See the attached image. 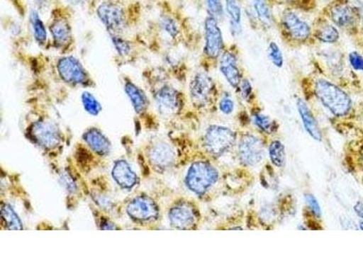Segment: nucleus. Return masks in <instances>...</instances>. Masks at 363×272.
<instances>
[{
    "label": "nucleus",
    "instance_id": "obj_34",
    "mask_svg": "<svg viewBox=\"0 0 363 272\" xmlns=\"http://www.w3.org/2000/svg\"><path fill=\"white\" fill-rule=\"evenodd\" d=\"M306 200L313 215L316 216L317 218H320V215H322V209H320V204L318 203L315 197H314L313 194L308 193L306 196Z\"/></svg>",
    "mask_w": 363,
    "mask_h": 272
},
{
    "label": "nucleus",
    "instance_id": "obj_9",
    "mask_svg": "<svg viewBox=\"0 0 363 272\" xmlns=\"http://www.w3.org/2000/svg\"><path fill=\"white\" fill-rule=\"evenodd\" d=\"M326 13L329 21L342 30H352L361 21L359 8L345 0L330 2L327 6Z\"/></svg>",
    "mask_w": 363,
    "mask_h": 272
},
{
    "label": "nucleus",
    "instance_id": "obj_22",
    "mask_svg": "<svg viewBox=\"0 0 363 272\" xmlns=\"http://www.w3.org/2000/svg\"><path fill=\"white\" fill-rule=\"evenodd\" d=\"M124 89L129 100L132 103L135 111L139 115L147 111L149 106V100L145 91L135 85L131 79H125L124 83Z\"/></svg>",
    "mask_w": 363,
    "mask_h": 272
},
{
    "label": "nucleus",
    "instance_id": "obj_38",
    "mask_svg": "<svg viewBox=\"0 0 363 272\" xmlns=\"http://www.w3.org/2000/svg\"><path fill=\"white\" fill-rule=\"evenodd\" d=\"M241 95L245 99L249 100L250 97L252 95V87L251 83L247 79H242L239 86Z\"/></svg>",
    "mask_w": 363,
    "mask_h": 272
},
{
    "label": "nucleus",
    "instance_id": "obj_8",
    "mask_svg": "<svg viewBox=\"0 0 363 272\" xmlns=\"http://www.w3.org/2000/svg\"><path fill=\"white\" fill-rule=\"evenodd\" d=\"M116 58L121 62L132 63L138 60L145 51L148 50L147 43L142 34L108 35Z\"/></svg>",
    "mask_w": 363,
    "mask_h": 272
},
{
    "label": "nucleus",
    "instance_id": "obj_35",
    "mask_svg": "<svg viewBox=\"0 0 363 272\" xmlns=\"http://www.w3.org/2000/svg\"><path fill=\"white\" fill-rule=\"evenodd\" d=\"M349 62L353 69L363 72V57L357 51H352L349 55Z\"/></svg>",
    "mask_w": 363,
    "mask_h": 272
},
{
    "label": "nucleus",
    "instance_id": "obj_41",
    "mask_svg": "<svg viewBox=\"0 0 363 272\" xmlns=\"http://www.w3.org/2000/svg\"><path fill=\"white\" fill-rule=\"evenodd\" d=\"M281 1L286 3V4L295 5L300 3L301 0H281Z\"/></svg>",
    "mask_w": 363,
    "mask_h": 272
},
{
    "label": "nucleus",
    "instance_id": "obj_43",
    "mask_svg": "<svg viewBox=\"0 0 363 272\" xmlns=\"http://www.w3.org/2000/svg\"><path fill=\"white\" fill-rule=\"evenodd\" d=\"M359 228H361L362 230H363V221L359 222Z\"/></svg>",
    "mask_w": 363,
    "mask_h": 272
},
{
    "label": "nucleus",
    "instance_id": "obj_33",
    "mask_svg": "<svg viewBox=\"0 0 363 272\" xmlns=\"http://www.w3.org/2000/svg\"><path fill=\"white\" fill-rule=\"evenodd\" d=\"M252 119H254L255 124L262 131L268 132V134H271V132L274 131L275 124L274 121L269 116L264 115V113H256L252 115Z\"/></svg>",
    "mask_w": 363,
    "mask_h": 272
},
{
    "label": "nucleus",
    "instance_id": "obj_3",
    "mask_svg": "<svg viewBox=\"0 0 363 272\" xmlns=\"http://www.w3.org/2000/svg\"><path fill=\"white\" fill-rule=\"evenodd\" d=\"M50 35L51 50L60 55L71 54L76 48V38L73 28V8L57 3L51 8L47 23Z\"/></svg>",
    "mask_w": 363,
    "mask_h": 272
},
{
    "label": "nucleus",
    "instance_id": "obj_42",
    "mask_svg": "<svg viewBox=\"0 0 363 272\" xmlns=\"http://www.w3.org/2000/svg\"><path fill=\"white\" fill-rule=\"evenodd\" d=\"M359 13H361V21L363 23V8H359Z\"/></svg>",
    "mask_w": 363,
    "mask_h": 272
},
{
    "label": "nucleus",
    "instance_id": "obj_30",
    "mask_svg": "<svg viewBox=\"0 0 363 272\" xmlns=\"http://www.w3.org/2000/svg\"><path fill=\"white\" fill-rule=\"evenodd\" d=\"M207 16L221 22L225 18V6L222 0H203Z\"/></svg>",
    "mask_w": 363,
    "mask_h": 272
},
{
    "label": "nucleus",
    "instance_id": "obj_27",
    "mask_svg": "<svg viewBox=\"0 0 363 272\" xmlns=\"http://www.w3.org/2000/svg\"><path fill=\"white\" fill-rule=\"evenodd\" d=\"M252 6L255 21L262 28H270L274 24V15L268 0H252Z\"/></svg>",
    "mask_w": 363,
    "mask_h": 272
},
{
    "label": "nucleus",
    "instance_id": "obj_32",
    "mask_svg": "<svg viewBox=\"0 0 363 272\" xmlns=\"http://www.w3.org/2000/svg\"><path fill=\"white\" fill-rule=\"evenodd\" d=\"M267 55L269 60H270L274 67L278 68L284 67V58L283 52H281L277 42L271 41L270 43L268 44Z\"/></svg>",
    "mask_w": 363,
    "mask_h": 272
},
{
    "label": "nucleus",
    "instance_id": "obj_23",
    "mask_svg": "<svg viewBox=\"0 0 363 272\" xmlns=\"http://www.w3.org/2000/svg\"><path fill=\"white\" fill-rule=\"evenodd\" d=\"M113 179L124 189H131L138 183V176L130 165L125 160H119L113 165Z\"/></svg>",
    "mask_w": 363,
    "mask_h": 272
},
{
    "label": "nucleus",
    "instance_id": "obj_20",
    "mask_svg": "<svg viewBox=\"0 0 363 272\" xmlns=\"http://www.w3.org/2000/svg\"><path fill=\"white\" fill-rule=\"evenodd\" d=\"M171 225L179 230L192 228L196 223V217L190 205L179 203L174 206L169 212Z\"/></svg>",
    "mask_w": 363,
    "mask_h": 272
},
{
    "label": "nucleus",
    "instance_id": "obj_40",
    "mask_svg": "<svg viewBox=\"0 0 363 272\" xmlns=\"http://www.w3.org/2000/svg\"><path fill=\"white\" fill-rule=\"evenodd\" d=\"M355 212L357 213L359 217H361L363 219V203H357L354 206Z\"/></svg>",
    "mask_w": 363,
    "mask_h": 272
},
{
    "label": "nucleus",
    "instance_id": "obj_4",
    "mask_svg": "<svg viewBox=\"0 0 363 272\" xmlns=\"http://www.w3.org/2000/svg\"><path fill=\"white\" fill-rule=\"evenodd\" d=\"M314 93L320 102L333 115L342 118L352 110V99L348 94L330 81L320 79L314 84Z\"/></svg>",
    "mask_w": 363,
    "mask_h": 272
},
{
    "label": "nucleus",
    "instance_id": "obj_28",
    "mask_svg": "<svg viewBox=\"0 0 363 272\" xmlns=\"http://www.w3.org/2000/svg\"><path fill=\"white\" fill-rule=\"evenodd\" d=\"M1 217L3 225L8 230L13 231H19L23 229L22 222L15 210L8 203H2L1 205Z\"/></svg>",
    "mask_w": 363,
    "mask_h": 272
},
{
    "label": "nucleus",
    "instance_id": "obj_2",
    "mask_svg": "<svg viewBox=\"0 0 363 272\" xmlns=\"http://www.w3.org/2000/svg\"><path fill=\"white\" fill-rule=\"evenodd\" d=\"M93 8L108 35L130 34L144 13L138 0H96Z\"/></svg>",
    "mask_w": 363,
    "mask_h": 272
},
{
    "label": "nucleus",
    "instance_id": "obj_31",
    "mask_svg": "<svg viewBox=\"0 0 363 272\" xmlns=\"http://www.w3.org/2000/svg\"><path fill=\"white\" fill-rule=\"evenodd\" d=\"M81 100H82L84 108H85L86 111L89 113L90 115L95 116L99 115L100 112L102 111V106L100 105L99 100H97L92 94L87 92V91L82 94Z\"/></svg>",
    "mask_w": 363,
    "mask_h": 272
},
{
    "label": "nucleus",
    "instance_id": "obj_7",
    "mask_svg": "<svg viewBox=\"0 0 363 272\" xmlns=\"http://www.w3.org/2000/svg\"><path fill=\"white\" fill-rule=\"evenodd\" d=\"M218 179V171L212 164L200 161L191 165L187 171L186 184L191 192L203 196L215 186Z\"/></svg>",
    "mask_w": 363,
    "mask_h": 272
},
{
    "label": "nucleus",
    "instance_id": "obj_25",
    "mask_svg": "<svg viewBox=\"0 0 363 272\" xmlns=\"http://www.w3.org/2000/svg\"><path fill=\"white\" fill-rule=\"evenodd\" d=\"M83 138L96 154L102 155V157L110 154L111 144H110L108 139L97 129H90V130L86 131L84 134Z\"/></svg>",
    "mask_w": 363,
    "mask_h": 272
},
{
    "label": "nucleus",
    "instance_id": "obj_26",
    "mask_svg": "<svg viewBox=\"0 0 363 272\" xmlns=\"http://www.w3.org/2000/svg\"><path fill=\"white\" fill-rule=\"evenodd\" d=\"M298 111H299L301 118L303 120L304 128L306 132L309 134L314 140L320 141L322 140V132H320L319 126L317 125L315 118L311 112L309 108L306 105V103L303 100L299 99L297 102Z\"/></svg>",
    "mask_w": 363,
    "mask_h": 272
},
{
    "label": "nucleus",
    "instance_id": "obj_37",
    "mask_svg": "<svg viewBox=\"0 0 363 272\" xmlns=\"http://www.w3.org/2000/svg\"><path fill=\"white\" fill-rule=\"evenodd\" d=\"M233 108H235V103L229 97H223L219 103V109L225 115L231 113L233 111Z\"/></svg>",
    "mask_w": 363,
    "mask_h": 272
},
{
    "label": "nucleus",
    "instance_id": "obj_19",
    "mask_svg": "<svg viewBox=\"0 0 363 272\" xmlns=\"http://www.w3.org/2000/svg\"><path fill=\"white\" fill-rule=\"evenodd\" d=\"M29 26L35 43L41 50H50V35L48 24L42 19L38 8L31 9L28 15Z\"/></svg>",
    "mask_w": 363,
    "mask_h": 272
},
{
    "label": "nucleus",
    "instance_id": "obj_36",
    "mask_svg": "<svg viewBox=\"0 0 363 272\" xmlns=\"http://www.w3.org/2000/svg\"><path fill=\"white\" fill-rule=\"evenodd\" d=\"M60 1L61 0H32V2L35 4V8H38L40 11L48 8H50L51 11V8Z\"/></svg>",
    "mask_w": 363,
    "mask_h": 272
},
{
    "label": "nucleus",
    "instance_id": "obj_21",
    "mask_svg": "<svg viewBox=\"0 0 363 272\" xmlns=\"http://www.w3.org/2000/svg\"><path fill=\"white\" fill-rule=\"evenodd\" d=\"M313 37L320 43L333 45L339 41L340 35L335 24L328 19H320L313 28Z\"/></svg>",
    "mask_w": 363,
    "mask_h": 272
},
{
    "label": "nucleus",
    "instance_id": "obj_1",
    "mask_svg": "<svg viewBox=\"0 0 363 272\" xmlns=\"http://www.w3.org/2000/svg\"><path fill=\"white\" fill-rule=\"evenodd\" d=\"M157 17L149 23L143 38L148 50L163 53L179 47L186 40V27L181 15L169 3H160Z\"/></svg>",
    "mask_w": 363,
    "mask_h": 272
},
{
    "label": "nucleus",
    "instance_id": "obj_24",
    "mask_svg": "<svg viewBox=\"0 0 363 272\" xmlns=\"http://www.w3.org/2000/svg\"><path fill=\"white\" fill-rule=\"evenodd\" d=\"M225 12L229 18L230 32L233 37L242 33V0H225Z\"/></svg>",
    "mask_w": 363,
    "mask_h": 272
},
{
    "label": "nucleus",
    "instance_id": "obj_11",
    "mask_svg": "<svg viewBox=\"0 0 363 272\" xmlns=\"http://www.w3.org/2000/svg\"><path fill=\"white\" fill-rule=\"evenodd\" d=\"M235 142V132L221 125H212L207 129L203 137V147L207 153L221 157L233 147Z\"/></svg>",
    "mask_w": 363,
    "mask_h": 272
},
{
    "label": "nucleus",
    "instance_id": "obj_6",
    "mask_svg": "<svg viewBox=\"0 0 363 272\" xmlns=\"http://www.w3.org/2000/svg\"><path fill=\"white\" fill-rule=\"evenodd\" d=\"M281 33L291 44H306L313 37V28L293 9H284L280 18Z\"/></svg>",
    "mask_w": 363,
    "mask_h": 272
},
{
    "label": "nucleus",
    "instance_id": "obj_15",
    "mask_svg": "<svg viewBox=\"0 0 363 272\" xmlns=\"http://www.w3.org/2000/svg\"><path fill=\"white\" fill-rule=\"evenodd\" d=\"M126 212L135 222H151L157 221L159 216L157 204L148 196H138L129 202Z\"/></svg>",
    "mask_w": 363,
    "mask_h": 272
},
{
    "label": "nucleus",
    "instance_id": "obj_14",
    "mask_svg": "<svg viewBox=\"0 0 363 272\" xmlns=\"http://www.w3.org/2000/svg\"><path fill=\"white\" fill-rule=\"evenodd\" d=\"M239 160L245 166H255L264 158V147L257 136L246 135L242 136L238 145Z\"/></svg>",
    "mask_w": 363,
    "mask_h": 272
},
{
    "label": "nucleus",
    "instance_id": "obj_13",
    "mask_svg": "<svg viewBox=\"0 0 363 272\" xmlns=\"http://www.w3.org/2000/svg\"><path fill=\"white\" fill-rule=\"evenodd\" d=\"M155 101L159 113L164 115H176L183 106L182 94L167 84L161 85L155 90Z\"/></svg>",
    "mask_w": 363,
    "mask_h": 272
},
{
    "label": "nucleus",
    "instance_id": "obj_18",
    "mask_svg": "<svg viewBox=\"0 0 363 272\" xmlns=\"http://www.w3.org/2000/svg\"><path fill=\"white\" fill-rule=\"evenodd\" d=\"M148 158L155 169L167 170L174 164L176 153L167 142H159L149 149Z\"/></svg>",
    "mask_w": 363,
    "mask_h": 272
},
{
    "label": "nucleus",
    "instance_id": "obj_29",
    "mask_svg": "<svg viewBox=\"0 0 363 272\" xmlns=\"http://www.w3.org/2000/svg\"><path fill=\"white\" fill-rule=\"evenodd\" d=\"M269 155L272 163L277 167H283L285 164V147L283 142L280 141H274L269 147Z\"/></svg>",
    "mask_w": 363,
    "mask_h": 272
},
{
    "label": "nucleus",
    "instance_id": "obj_39",
    "mask_svg": "<svg viewBox=\"0 0 363 272\" xmlns=\"http://www.w3.org/2000/svg\"><path fill=\"white\" fill-rule=\"evenodd\" d=\"M64 4L71 6V8H77V6H82L89 2V0H61Z\"/></svg>",
    "mask_w": 363,
    "mask_h": 272
},
{
    "label": "nucleus",
    "instance_id": "obj_17",
    "mask_svg": "<svg viewBox=\"0 0 363 272\" xmlns=\"http://www.w3.org/2000/svg\"><path fill=\"white\" fill-rule=\"evenodd\" d=\"M219 70L229 85L233 89H238L242 80L241 68L239 67L238 54L235 50L229 48L223 51L219 58Z\"/></svg>",
    "mask_w": 363,
    "mask_h": 272
},
{
    "label": "nucleus",
    "instance_id": "obj_5",
    "mask_svg": "<svg viewBox=\"0 0 363 272\" xmlns=\"http://www.w3.org/2000/svg\"><path fill=\"white\" fill-rule=\"evenodd\" d=\"M56 70L58 77L67 85L74 87L95 86L89 71L72 54L60 55L56 61Z\"/></svg>",
    "mask_w": 363,
    "mask_h": 272
},
{
    "label": "nucleus",
    "instance_id": "obj_12",
    "mask_svg": "<svg viewBox=\"0 0 363 272\" xmlns=\"http://www.w3.org/2000/svg\"><path fill=\"white\" fill-rule=\"evenodd\" d=\"M215 93V82L208 73L199 71L194 74L190 81L189 95L194 106L204 108L212 101Z\"/></svg>",
    "mask_w": 363,
    "mask_h": 272
},
{
    "label": "nucleus",
    "instance_id": "obj_10",
    "mask_svg": "<svg viewBox=\"0 0 363 272\" xmlns=\"http://www.w3.org/2000/svg\"><path fill=\"white\" fill-rule=\"evenodd\" d=\"M225 50V40L219 21L206 16L203 22V57L210 61L219 60Z\"/></svg>",
    "mask_w": 363,
    "mask_h": 272
},
{
    "label": "nucleus",
    "instance_id": "obj_16",
    "mask_svg": "<svg viewBox=\"0 0 363 272\" xmlns=\"http://www.w3.org/2000/svg\"><path fill=\"white\" fill-rule=\"evenodd\" d=\"M30 135L38 145L45 149L56 148L62 140L60 128L53 123L45 120L35 123L31 128Z\"/></svg>",
    "mask_w": 363,
    "mask_h": 272
}]
</instances>
